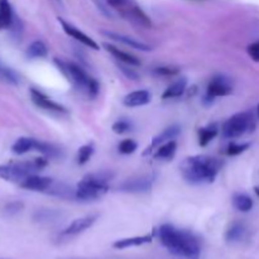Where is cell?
Listing matches in <instances>:
<instances>
[{
	"mask_svg": "<svg viewBox=\"0 0 259 259\" xmlns=\"http://www.w3.org/2000/svg\"><path fill=\"white\" fill-rule=\"evenodd\" d=\"M98 214H91L82 218H78V219L73 220V222L61 233V235H62V237H73V235L81 234V233H83L85 230H88L89 228L93 227V225L95 224L96 220H98Z\"/></svg>",
	"mask_w": 259,
	"mask_h": 259,
	"instance_id": "obj_10",
	"label": "cell"
},
{
	"mask_svg": "<svg viewBox=\"0 0 259 259\" xmlns=\"http://www.w3.org/2000/svg\"><path fill=\"white\" fill-rule=\"evenodd\" d=\"M249 147H250V143L239 144V143H235V142H232V143L229 144V147H228L227 154L228 156H238V154L247 151Z\"/></svg>",
	"mask_w": 259,
	"mask_h": 259,
	"instance_id": "obj_34",
	"label": "cell"
},
{
	"mask_svg": "<svg viewBox=\"0 0 259 259\" xmlns=\"http://www.w3.org/2000/svg\"><path fill=\"white\" fill-rule=\"evenodd\" d=\"M23 207H24V204L22 201H12L5 205L3 211H4V215H7V217H14V215L19 214L22 211Z\"/></svg>",
	"mask_w": 259,
	"mask_h": 259,
	"instance_id": "obj_31",
	"label": "cell"
},
{
	"mask_svg": "<svg viewBox=\"0 0 259 259\" xmlns=\"http://www.w3.org/2000/svg\"><path fill=\"white\" fill-rule=\"evenodd\" d=\"M113 175L109 172L89 174L76 186V199L80 201H91L103 197L109 191V181Z\"/></svg>",
	"mask_w": 259,
	"mask_h": 259,
	"instance_id": "obj_4",
	"label": "cell"
},
{
	"mask_svg": "<svg viewBox=\"0 0 259 259\" xmlns=\"http://www.w3.org/2000/svg\"><path fill=\"white\" fill-rule=\"evenodd\" d=\"M25 55L28 58H43L47 57L48 55V48L42 40H34L28 46Z\"/></svg>",
	"mask_w": 259,
	"mask_h": 259,
	"instance_id": "obj_25",
	"label": "cell"
},
{
	"mask_svg": "<svg viewBox=\"0 0 259 259\" xmlns=\"http://www.w3.org/2000/svg\"><path fill=\"white\" fill-rule=\"evenodd\" d=\"M103 47L108 51L110 55H113L116 60H119L120 62L125 63L129 66H141V61L136 57V56H132L129 53L124 52L120 48L115 47V46L110 45V43H103Z\"/></svg>",
	"mask_w": 259,
	"mask_h": 259,
	"instance_id": "obj_17",
	"label": "cell"
},
{
	"mask_svg": "<svg viewBox=\"0 0 259 259\" xmlns=\"http://www.w3.org/2000/svg\"><path fill=\"white\" fill-rule=\"evenodd\" d=\"M0 81L10 83V85H19L20 76L15 70L10 68L9 66L4 65L0 60Z\"/></svg>",
	"mask_w": 259,
	"mask_h": 259,
	"instance_id": "obj_24",
	"label": "cell"
},
{
	"mask_svg": "<svg viewBox=\"0 0 259 259\" xmlns=\"http://www.w3.org/2000/svg\"><path fill=\"white\" fill-rule=\"evenodd\" d=\"M101 34H104L105 37L110 38V39L116 40V42H120L123 45L129 46L131 48H136V50L143 51V52H149L152 51L151 46H148L147 43L141 42V40H137L136 38L129 37V35L125 34H120V33H115V32H110V30H103Z\"/></svg>",
	"mask_w": 259,
	"mask_h": 259,
	"instance_id": "obj_13",
	"label": "cell"
},
{
	"mask_svg": "<svg viewBox=\"0 0 259 259\" xmlns=\"http://www.w3.org/2000/svg\"><path fill=\"white\" fill-rule=\"evenodd\" d=\"M153 176H141L137 179H131L124 181L118 186L119 191L128 192V194H144L152 189Z\"/></svg>",
	"mask_w": 259,
	"mask_h": 259,
	"instance_id": "obj_7",
	"label": "cell"
},
{
	"mask_svg": "<svg viewBox=\"0 0 259 259\" xmlns=\"http://www.w3.org/2000/svg\"><path fill=\"white\" fill-rule=\"evenodd\" d=\"M132 123L126 119H120V120H116L115 123L113 124L111 129H113L114 133L116 134H124V133H128V132L132 131Z\"/></svg>",
	"mask_w": 259,
	"mask_h": 259,
	"instance_id": "obj_33",
	"label": "cell"
},
{
	"mask_svg": "<svg viewBox=\"0 0 259 259\" xmlns=\"http://www.w3.org/2000/svg\"><path fill=\"white\" fill-rule=\"evenodd\" d=\"M247 52L253 61L259 62V40H257V42H253L252 45L248 46Z\"/></svg>",
	"mask_w": 259,
	"mask_h": 259,
	"instance_id": "obj_36",
	"label": "cell"
},
{
	"mask_svg": "<svg viewBox=\"0 0 259 259\" xmlns=\"http://www.w3.org/2000/svg\"><path fill=\"white\" fill-rule=\"evenodd\" d=\"M180 72L179 67H175V66H159L153 70V73L158 76H175Z\"/></svg>",
	"mask_w": 259,
	"mask_h": 259,
	"instance_id": "obj_35",
	"label": "cell"
},
{
	"mask_svg": "<svg viewBox=\"0 0 259 259\" xmlns=\"http://www.w3.org/2000/svg\"><path fill=\"white\" fill-rule=\"evenodd\" d=\"M158 238L163 247L172 254L186 259H199L201 254L200 242L192 233L163 224L158 229Z\"/></svg>",
	"mask_w": 259,
	"mask_h": 259,
	"instance_id": "obj_1",
	"label": "cell"
},
{
	"mask_svg": "<svg viewBox=\"0 0 259 259\" xmlns=\"http://www.w3.org/2000/svg\"><path fill=\"white\" fill-rule=\"evenodd\" d=\"M57 217V212L53 211V210H38L37 212L34 214L33 219L38 223H48L55 220V218Z\"/></svg>",
	"mask_w": 259,
	"mask_h": 259,
	"instance_id": "obj_30",
	"label": "cell"
},
{
	"mask_svg": "<svg viewBox=\"0 0 259 259\" xmlns=\"http://www.w3.org/2000/svg\"><path fill=\"white\" fill-rule=\"evenodd\" d=\"M180 132H181V126L177 125V124L163 129V131H162V133L157 134V136L152 139L151 144H149V146L146 148V151L143 152V156L144 157L151 156V154L153 153V152L156 151L159 146H162V144L167 143V142H169V141H172V139L176 138V137L180 134Z\"/></svg>",
	"mask_w": 259,
	"mask_h": 259,
	"instance_id": "obj_9",
	"label": "cell"
},
{
	"mask_svg": "<svg viewBox=\"0 0 259 259\" xmlns=\"http://www.w3.org/2000/svg\"><path fill=\"white\" fill-rule=\"evenodd\" d=\"M245 235V227L242 223H234L230 225L229 229L225 233V239L228 243H237L244 238Z\"/></svg>",
	"mask_w": 259,
	"mask_h": 259,
	"instance_id": "obj_26",
	"label": "cell"
},
{
	"mask_svg": "<svg viewBox=\"0 0 259 259\" xmlns=\"http://www.w3.org/2000/svg\"><path fill=\"white\" fill-rule=\"evenodd\" d=\"M233 205L242 212H248L253 207V200L245 194H235L233 197Z\"/></svg>",
	"mask_w": 259,
	"mask_h": 259,
	"instance_id": "obj_27",
	"label": "cell"
},
{
	"mask_svg": "<svg viewBox=\"0 0 259 259\" xmlns=\"http://www.w3.org/2000/svg\"><path fill=\"white\" fill-rule=\"evenodd\" d=\"M154 232L149 233V234L141 235V237H132V238H124V239L116 240L113 244L115 249H126V248L132 247H141V245L148 244L153 240Z\"/></svg>",
	"mask_w": 259,
	"mask_h": 259,
	"instance_id": "obj_15",
	"label": "cell"
},
{
	"mask_svg": "<svg viewBox=\"0 0 259 259\" xmlns=\"http://www.w3.org/2000/svg\"><path fill=\"white\" fill-rule=\"evenodd\" d=\"M66 259H77V258H66Z\"/></svg>",
	"mask_w": 259,
	"mask_h": 259,
	"instance_id": "obj_39",
	"label": "cell"
},
{
	"mask_svg": "<svg viewBox=\"0 0 259 259\" xmlns=\"http://www.w3.org/2000/svg\"><path fill=\"white\" fill-rule=\"evenodd\" d=\"M187 86V78L186 77H180L179 80L175 81L171 86L166 89L163 94H162V99H175L180 98L184 95L185 90Z\"/></svg>",
	"mask_w": 259,
	"mask_h": 259,
	"instance_id": "obj_21",
	"label": "cell"
},
{
	"mask_svg": "<svg viewBox=\"0 0 259 259\" xmlns=\"http://www.w3.org/2000/svg\"><path fill=\"white\" fill-rule=\"evenodd\" d=\"M223 167V162L206 154L187 157L180 166L185 181L191 185L212 184Z\"/></svg>",
	"mask_w": 259,
	"mask_h": 259,
	"instance_id": "obj_2",
	"label": "cell"
},
{
	"mask_svg": "<svg viewBox=\"0 0 259 259\" xmlns=\"http://www.w3.org/2000/svg\"><path fill=\"white\" fill-rule=\"evenodd\" d=\"M233 93V86L230 85L229 80L223 76H217L212 78L207 85L206 95L215 99L219 96H228Z\"/></svg>",
	"mask_w": 259,
	"mask_h": 259,
	"instance_id": "obj_12",
	"label": "cell"
},
{
	"mask_svg": "<svg viewBox=\"0 0 259 259\" xmlns=\"http://www.w3.org/2000/svg\"><path fill=\"white\" fill-rule=\"evenodd\" d=\"M176 151H177V143L176 141L172 139V141L159 146L158 148L154 151L153 158L159 159V161H169V159H172L175 157Z\"/></svg>",
	"mask_w": 259,
	"mask_h": 259,
	"instance_id": "obj_20",
	"label": "cell"
},
{
	"mask_svg": "<svg viewBox=\"0 0 259 259\" xmlns=\"http://www.w3.org/2000/svg\"><path fill=\"white\" fill-rule=\"evenodd\" d=\"M34 151L40 152L42 154H45L46 157H50V158H55V157L61 156V149L58 147L53 146V144L47 143V142L38 141L35 143V149Z\"/></svg>",
	"mask_w": 259,
	"mask_h": 259,
	"instance_id": "obj_28",
	"label": "cell"
},
{
	"mask_svg": "<svg viewBox=\"0 0 259 259\" xmlns=\"http://www.w3.org/2000/svg\"><path fill=\"white\" fill-rule=\"evenodd\" d=\"M254 192H255V195H257V196L259 197V186L254 187Z\"/></svg>",
	"mask_w": 259,
	"mask_h": 259,
	"instance_id": "obj_37",
	"label": "cell"
},
{
	"mask_svg": "<svg viewBox=\"0 0 259 259\" xmlns=\"http://www.w3.org/2000/svg\"><path fill=\"white\" fill-rule=\"evenodd\" d=\"M53 180L50 177H43V176H37V175H32V176H28L27 179L23 180L20 182V187L25 190H30V191H39V192H46L48 190V187L52 185Z\"/></svg>",
	"mask_w": 259,
	"mask_h": 259,
	"instance_id": "obj_14",
	"label": "cell"
},
{
	"mask_svg": "<svg viewBox=\"0 0 259 259\" xmlns=\"http://www.w3.org/2000/svg\"><path fill=\"white\" fill-rule=\"evenodd\" d=\"M30 99H32L33 104L37 108L42 109V110L57 114H67V109L63 108L62 105H60L56 101H53L52 99H50L47 95H45L42 91L37 90V89H30Z\"/></svg>",
	"mask_w": 259,
	"mask_h": 259,
	"instance_id": "obj_8",
	"label": "cell"
},
{
	"mask_svg": "<svg viewBox=\"0 0 259 259\" xmlns=\"http://www.w3.org/2000/svg\"><path fill=\"white\" fill-rule=\"evenodd\" d=\"M95 152V146L94 143H88L85 146L80 147V149L77 151V156H76V162L77 164L82 166V164L88 163L89 159L91 158V156L94 154Z\"/></svg>",
	"mask_w": 259,
	"mask_h": 259,
	"instance_id": "obj_29",
	"label": "cell"
},
{
	"mask_svg": "<svg viewBox=\"0 0 259 259\" xmlns=\"http://www.w3.org/2000/svg\"><path fill=\"white\" fill-rule=\"evenodd\" d=\"M55 65L58 70L65 75V77L75 86L81 93L86 94L89 98H95L99 94V82L94 77H91L80 65L70 61L55 58Z\"/></svg>",
	"mask_w": 259,
	"mask_h": 259,
	"instance_id": "obj_3",
	"label": "cell"
},
{
	"mask_svg": "<svg viewBox=\"0 0 259 259\" xmlns=\"http://www.w3.org/2000/svg\"><path fill=\"white\" fill-rule=\"evenodd\" d=\"M58 22L61 23L63 32H65L67 35L75 38L76 40H78V42L82 43V45L86 46V47L91 48V50H95V51L100 50L99 45L93 39V38H90L88 34H85L83 32H81V30L78 29V28H76L75 25H72L71 23L66 22V20H63L62 18H58Z\"/></svg>",
	"mask_w": 259,
	"mask_h": 259,
	"instance_id": "obj_11",
	"label": "cell"
},
{
	"mask_svg": "<svg viewBox=\"0 0 259 259\" xmlns=\"http://www.w3.org/2000/svg\"><path fill=\"white\" fill-rule=\"evenodd\" d=\"M152 95L148 90H137L128 94L123 99V104L128 108H137V106H143L151 103Z\"/></svg>",
	"mask_w": 259,
	"mask_h": 259,
	"instance_id": "obj_16",
	"label": "cell"
},
{
	"mask_svg": "<svg viewBox=\"0 0 259 259\" xmlns=\"http://www.w3.org/2000/svg\"><path fill=\"white\" fill-rule=\"evenodd\" d=\"M45 194L61 197V199H76V189H72V187H70L66 184H62V182L53 181L52 185L48 187V190Z\"/></svg>",
	"mask_w": 259,
	"mask_h": 259,
	"instance_id": "obj_18",
	"label": "cell"
},
{
	"mask_svg": "<svg viewBox=\"0 0 259 259\" xmlns=\"http://www.w3.org/2000/svg\"><path fill=\"white\" fill-rule=\"evenodd\" d=\"M138 148V144L133 141V139H124L120 142V144L118 146V149L120 153L123 154H132L137 151Z\"/></svg>",
	"mask_w": 259,
	"mask_h": 259,
	"instance_id": "obj_32",
	"label": "cell"
},
{
	"mask_svg": "<svg viewBox=\"0 0 259 259\" xmlns=\"http://www.w3.org/2000/svg\"><path fill=\"white\" fill-rule=\"evenodd\" d=\"M35 143H37V139L29 138V137H20L19 139H17L14 144L12 147L13 153L18 154H25L29 151H34L35 149Z\"/></svg>",
	"mask_w": 259,
	"mask_h": 259,
	"instance_id": "obj_22",
	"label": "cell"
},
{
	"mask_svg": "<svg viewBox=\"0 0 259 259\" xmlns=\"http://www.w3.org/2000/svg\"><path fill=\"white\" fill-rule=\"evenodd\" d=\"M254 129V118L249 111L237 113L230 116L224 124H223L222 133L224 138L234 139L242 137L243 134Z\"/></svg>",
	"mask_w": 259,
	"mask_h": 259,
	"instance_id": "obj_6",
	"label": "cell"
},
{
	"mask_svg": "<svg viewBox=\"0 0 259 259\" xmlns=\"http://www.w3.org/2000/svg\"><path fill=\"white\" fill-rule=\"evenodd\" d=\"M14 19L15 14L9 0H0V30L10 29Z\"/></svg>",
	"mask_w": 259,
	"mask_h": 259,
	"instance_id": "obj_19",
	"label": "cell"
},
{
	"mask_svg": "<svg viewBox=\"0 0 259 259\" xmlns=\"http://www.w3.org/2000/svg\"><path fill=\"white\" fill-rule=\"evenodd\" d=\"M257 110H258V116H259V105H258V109H257Z\"/></svg>",
	"mask_w": 259,
	"mask_h": 259,
	"instance_id": "obj_38",
	"label": "cell"
},
{
	"mask_svg": "<svg viewBox=\"0 0 259 259\" xmlns=\"http://www.w3.org/2000/svg\"><path fill=\"white\" fill-rule=\"evenodd\" d=\"M46 166H47V159L43 157L0 164V179L20 184L28 176H32V175L42 171Z\"/></svg>",
	"mask_w": 259,
	"mask_h": 259,
	"instance_id": "obj_5",
	"label": "cell"
},
{
	"mask_svg": "<svg viewBox=\"0 0 259 259\" xmlns=\"http://www.w3.org/2000/svg\"><path fill=\"white\" fill-rule=\"evenodd\" d=\"M218 133H219V126H218L217 123L202 126V128H200L199 132H197V134H199V144L201 147L207 146V144L218 136Z\"/></svg>",
	"mask_w": 259,
	"mask_h": 259,
	"instance_id": "obj_23",
	"label": "cell"
}]
</instances>
